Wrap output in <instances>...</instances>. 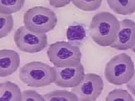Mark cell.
Listing matches in <instances>:
<instances>
[{
    "instance_id": "cell-1",
    "label": "cell",
    "mask_w": 135,
    "mask_h": 101,
    "mask_svg": "<svg viewBox=\"0 0 135 101\" xmlns=\"http://www.w3.org/2000/svg\"><path fill=\"white\" fill-rule=\"evenodd\" d=\"M120 23L116 16L109 12H100L92 17L89 27L92 40L102 47L110 46L116 39Z\"/></svg>"
},
{
    "instance_id": "cell-2",
    "label": "cell",
    "mask_w": 135,
    "mask_h": 101,
    "mask_svg": "<svg viewBox=\"0 0 135 101\" xmlns=\"http://www.w3.org/2000/svg\"><path fill=\"white\" fill-rule=\"evenodd\" d=\"M19 77L27 86L41 87L54 83L56 72L54 67L42 62L33 61L20 68Z\"/></svg>"
},
{
    "instance_id": "cell-12",
    "label": "cell",
    "mask_w": 135,
    "mask_h": 101,
    "mask_svg": "<svg viewBox=\"0 0 135 101\" xmlns=\"http://www.w3.org/2000/svg\"><path fill=\"white\" fill-rule=\"evenodd\" d=\"M109 7L118 14L126 16L135 12V0H107Z\"/></svg>"
},
{
    "instance_id": "cell-21",
    "label": "cell",
    "mask_w": 135,
    "mask_h": 101,
    "mask_svg": "<svg viewBox=\"0 0 135 101\" xmlns=\"http://www.w3.org/2000/svg\"><path fill=\"white\" fill-rule=\"evenodd\" d=\"M128 91L135 96V70L132 78L126 85Z\"/></svg>"
},
{
    "instance_id": "cell-5",
    "label": "cell",
    "mask_w": 135,
    "mask_h": 101,
    "mask_svg": "<svg viewBox=\"0 0 135 101\" xmlns=\"http://www.w3.org/2000/svg\"><path fill=\"white\" fill-rule=\"evenodd\" d=\"M23 21L25 26L31 31L46 33L55 29L58 19L55 13L51 9L36 6L27 11L24 15Z\"/></svg>"
},
{
    "instance_id": "cell-22",
    "label": "cell",
    "mask_w": 135,
    "mask_h": 101,
    "mask_svg": "<svg viewBox=\"0 0 135 101\" xmlns=\"http://www.w3.org/2000/svg\"><path fill=\"white\" fill-rule=\"evenodd\" d=\"M131 50H132V51H133V52H134L135 53V45L134 47L131 48Z\"/></svg>"
},
{
    "instance_id": "cell-11",
    "label": "cell",
    "mask_w": 135,
    "mask_h": 101,
    "mask_svg": "<svg viewBox=\"0 0 135 101\" xmlns=\"http://www.w3.org/2000/svg\"><path fill=\"white\" fill-rule=\"evenodd\" d=\"M22 101V92L19 87L11 81L0 83V101Z\"/></svg>"
},
{
    "instance_id": "cell-6",
    "label": "cell",
    "mask_w": 135,
    "mask_h": 101,
    "mask_svg": "<svg viewBox=\"0 0 135 101\" xmlns=\"http://www.w3.org/2000/svg\"><path fill=\"white\" fill-rule=\"evenodd\" d=\"M14 39L18 48L26 53H38L48 46L47 36L46 33L33 32L25 26L20 27L16 31Z\"/></svg>"
},
{
    "instance_id": "cell-13",
    "label": "cell",
    "mask_w": 135,
    "mask_h": 101,
    "mask_svg": "<svg viewBox=\"0 0 135 101\" xmlns=\"http://www.w3.org/2000/svg\"><path fill=\"white\" fill-rule=\"evenodd\" d=\"M46 101H78L79 99L72 92L65 90H55L43 95Z\"/></svg>"
},
{
    "instance_id": "cell-17",
    "label": "cell",
    "mask_w": 135,
    "mask_h": 101,
    "mask_svg": "<svg viewBox=\"0 0 135 101\" xmlns=\"http://www.w3.org/2000/svg\"><path fill=\"white\" fill-rule=\"evenodd\" d=\"M103 0H72L75 7L85 11H93L100 8Z\"/></svg>"
},
{
    "instance_id": "cell-8",
    "label": "cell",
    "mask_w": 135,
    "mask_h": 101,
    "mask_svg": "<svg viewBox=\"0 0 135 101\" xmlns=\"http://www.w3.org/2000/svg\"><path fill=\"white\" fill-rule=\"evenodd\" d=\"M56 78L54 83L61 88H73L78 86L84 78V68L81 63L74 67L58 68L54 66Z\"/></svg>"
},
{
    "instance_id": "cell-15",
    "label": "cell",
    "mask_w": 135,
    "mask_h": 101,
    "mask_svg": "<svg viewBox=\"0 0 135 101\" xmlns=\"http://www.w3.org/2000/svg\"><path fill=\"white\" fill-rule=\"evenodd\" d=\"M67 39L71 42H77L83 40L86 36L84 26L80 24L71 26L66 31Z\"/></svg>"
},
{
    "instance_id": "cell-7",
    "label": "cell",
    "mask_w": 135,
    "mask_h": 101,
    "mask_svg": "<svg viewBox=\"0 0 135 101\" xmlns=\"http://www.w3.org/2000/svg\"><path fill=\"white\" fill-rule=\"evenodd\" d=\"M104 87L103 80L99 75L88 73L85 74L81 82L71 91L77 95L79 101H95L102 94Z\"/></svg>"
},
{
    "instance_id": "cell-10",
    "label": "cell",
    "mask_w": 135,
    "mask_h": 101,
    "mask_svg": "<svg viewBox=\"0 0 135 101\" xmlns=\"http://www.w3.org/2000/svg\"><path fill=\"white\" fill-rule=\"evenodd\" d=\"M20 63L18 53L11 49L0 50V77L12 75L17 70Z\"/></svg>"
},
{
    "instance_id": "cell-16",
    "label": "cell",
    "mask_w": 135,
    "mask_h": 101,
    "mask_svg": "<svg viewBox=\"0 0 135 101\" xmlns=\"http://www.w3.org/2000/svg\"><path fill=\"white\" fill-rule=\"evenodd\" d=\"M14 19L11 14L0 13V39L8 36L13 29Z\"/></svg>"
},
{
    "instance_id": "cell-3",
    "label": "cell",
    "mask_w": 135,
    "mask_h": 101,
    "mask_svg": "<svg viewBox=\"0 0 135 101\" xmlns=\"http://www.w3.org/2000/svg\"><path fill=\"white\" fill-rule=\"evenodd\" d=\"M47 53L50 61L58 68L76 66L82 57L79 47L71 42L58 41L50 44Z\"/></svg>"
},
{
    "instance_id": "cell-14",
    "label": "cell",
    "mask_w": 135,
    "mask_h": 101,
    "mask_svg": "<svg viewBox=\"0 0 135 101\" xmlns=\"http://www.w3.org/2000/svg\"><path fill=\"white\" fill-rule=\"evenodd\" d=\"M25 0H0V13L12 14L22 9Z\"/></svg>"
},
{
    "instance_id": "cell-4",
    "label": "cell",
    "mask_w": 135,
    "mask_h": 101,
    "mask_svg": "<svg viewBox=\"0 0 135 101\" xmlns=\"http://www.w3.org/2000/svg\"><path fill=\"white\" fill-rule=\"evenodd\" d=\"M134 71L132 58L126 53H122L114 56L106 64L104 75L109 83L121 85L130 80Z\"/></svg>"
},
{
    "instance_id": "cell-20",
    "label": "cell",
    "mask_w": 135,
    "mask_h": 101,
    "mask_svg": "<svg viewBox=\"0 0 135 101\" xmlns=\"http://www.w3.org/2000/svg\"><path fill=\"white\" fill-rule=\"evenodd\" d=\"M50 5L55 8H60L65 7L69 5L72 0H48Z\"/></svg>"
},
{
    "instance_id": "cell-18",
    "label": "cell",
    "mask_w": 135,
    "mask_h": 101,
    "mask_svg": "<svg viewBox=\"0 0 135 101\" xmlns=\"http://www.w3.org/2000/svg\"><path fill=\"white\" fill-rule=\"evenodd\" d=\"M105 100L133 101L134 99L126 89H116L109 92L105 98Z\"/></svg>"
},
{
    "instance_id": "cell-19",
    "label": "cell",
    "mask_w": 135,
    "mask_h": 101,
    "mask_svg": "<svg viewBox=\"0 0 135 101\" xmlns=\"http://www.w3.org/2000/svg\"><path fill=\"white\" fill-rule=\"evenodd\" d=\"M45 101L43 95L33 90H24L22 92V101Z\"/></svg>"
},
{
    "instance_id": "cell-9",
    "label": "cell",
    "mask_w": 135,
    "mask_h": 101,
    "mask_svg": "<svg viewBox=\"0 0 135 101\" xmlns=\"http://www.w3.org/2000/svg\"><path fill=\"white\" fill-rule=\"evenodd\" d=\"M120 23L116 39L110 47L119 50L130 49L135 45V22L131 19H124Z\"/></svg>"
}]
</instances>
